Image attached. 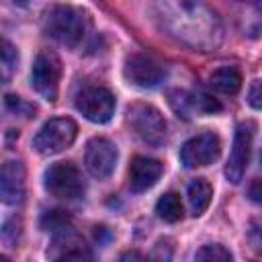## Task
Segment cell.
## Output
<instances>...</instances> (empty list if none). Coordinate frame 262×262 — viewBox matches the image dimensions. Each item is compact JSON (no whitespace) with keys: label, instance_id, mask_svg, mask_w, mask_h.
Returning <instances> with one entry per match:
<instances>
[{"label":"cell","instance_id":"obj_1","mask_svg":"<svg viewBox=\"0 0 262 262\" xmlns=\"http://www.w3.org/2000/svg\"><path fill=\"white\" fill-rule=\"evenodd\" d=\"M164 29L178 41L209 51L221 41V23L217 14L199 2H166L160 4Z\"/></svg>","mask_w":262,"mask_h":262},{"label":"cell","instance_id":"obj_2","mask_svg":"<svg viewBox=\"0 0 262 262\" xmlns=\"http://www.w3.org/2000/svg\"><path fill=\"white\" fill-rule=\"evenodd\" d=\"M86 29H88L86 12L74 6H66V4L53 6L45 16V33L53 37L57 43L68 47H76L84 39Z\"/></svg>","mask_w":262,"mask_h":262},{"label":"cell","instance_id":"obj_3","mask_svg":"<svg viewBox=\"0 0 262 262\" xmlns=\"http://www.w3.org/2000/svg\"><path fill=\"white\" fill-rule=\"evenodd\" d=\"M43 184L47 192H51L57 199L74 201L80 199L86 190V182L82 178V172L72 162H55L45 170Z\"/></svg>","mask_w":262,"mask_h":262},{"label":"cell","instance_id":"obj_4","mask_svg":"<svg viewBox=\"0 0 262 262\" xmlns=\"http://www.w3.org/2000/svg\"><path fill=\"white\" fill-rule=\"evenodd\" d=\"M47 258L49 262H94L90 246L72 225L51 233Z\"/></svg>","mask_w":262,"mask_h":262},{"label":"cell","instance_id":"obj_5","mask_svg":"<svg viewBox=\"0 0 262 262\" xmlns=\"http://www.w3.org/2000/svg\"><path fill=\"white\" fill-rule=\"evenodd\" d=\"M59 80H61L59 57L49 49L39 51L31 68V86L35 88V92L41 98L53 102L59 92Z\"/></svg>","mask_w":262,"mask_h":262},{"label":"cell","instance_id":"obj_6","mask_svg":"<svg viewBox=\"0 0 262 262\" xmlns=\"http://www.w3.org/2000/svg\"><path fill=\"white\" fill-rule=\"evenodd\" d=\"M127 121L141 141L154 147L166 141V121L156 106L145 104V102L131 104L127 111Z\"/></svg>","mask_w":262,"mask_h":262},{"label":"cell","instance_id":"obj_7","mask_svg":"<svg viewBox=\"0 0 262 262\" xmlns=\"http://www.w3.org/2000/svg\"><path fill=\"white\" fill-rule=\"evenodd\" d=\"M78 127L70 117L49 119L33 139V147L43 156H53L70 147L76 139Z\"/></svg>","mask_w":262,"mask_h":262},{"label":"cell","instance_id":"obj_8","mask_svg":"<svg viewBox=\"0 0 262 262\" xmlns=\"http://www.w3.org/2000/svg\"><path fill=\"white\" fill-rule=\"evenodd\" d=\"M76 108L92 123H106L115 113V94L102 86H84L76 94Z\"/></svg>","mask_w":262,"mask_h":262},{"label":"cell","instance_id":"obj_9","mask_svg":"<svg viewBox=\"0 0 262 262\" xmlns=\"http://www.w3.org/2000/svg\"><path fill=\"white\" fill-rule=\"evenodd\" d=\"M252 137H254V125L252 123H239L233 135V145L225 164V176L231 184H239L246 168L250 164L252 154Z\"/></svg>","mask_w":262,"mask_h":262},{"label":"cell","instance_id":"obj_10","mask_svg":"<svg viewBox=\"0 0 262 262\" xmlns=\"http://www.w3.org/2000/svg\"><path fill=\"white\" fill-rule=\"evenodd\" d=\"M221 141L213 131H203L194 137H190L180 147V162L186 168H199L209 166L219 158Z\"/></svg>","mask_w":262,"mask_h":262},{"label":"cell","instance_id":"obj_11","mask_svg":"<svg viewBox=\"0 0 262 262\" xmlns=\"http://www.w3.org/2000/svg\"><path fill=\"white\" fill-rule=\"evenodd\" d=\"M123 74L127 78L129 84L139 86V88H154L160 82H164L166 78V68L156 61L149 55L143 53H133L125 59V68Z\"/></svg>","mask_w":262,"mask_h":262},{"label":"cell","instance_id":"obj_12","mask_svg":"<svg viewBox=\"0 0 262 262\" xmlns=\"http://www.w3.org/2000/svg\"><path fill=\"white\" fill-rule=\"evenodd\" d=\"M84 164L88 168V172L98 178L104 180L113 174L115 164H117V147L113 141H108L106 137H92L86 143V151H84Z\"/></svg>","mask_w":262,"mask_h":262},{"label":"cell","instance_id":"obj_13","mask_svg":"<svg viewBox=\"0 0 262 262\" xmlns=\"http://www.w3.org/2000/svg\"><path fill=\"white\" fill-rule=\"evenodd\" d=\"M168 102L174 113L182 119H190L192 113H217L221 104L205 92H184V90H170Z\"/></svg>","mask_w":262,"mask_h":262},{"label":"cell","instance_id":"obj_14","mask_svg":"<svg viewBox=\"0 0 262 262\" xmlns=\"http://www.w3.org/2000/svg\"><path fill=\"white\" fill-rule=\"evenodd\" d=\"M162 172H164V166L160 160H154L147 156H135L129 164V188L133 192H143L158 182Z\"/></svg>","mask_w":262,"mask_h":262},{"label":"cell","instance_id":"obj_15","mask_svg":"<svg viewBox=\"0 0 262 262\" xmlns=\"http://www.w3.org/2000/svg\"><path fill=\"white\" fill-rule=\"evenodd\" d=\"M0 194L6 205H20L25 199V166L18 160H8L2 166Z\"/></svg>","mask_w":262,"mask_h":262},{"label":"cell","instance_id":"obj_16","mask_svg":"<svg viewBox=\"0 0 262 262\" xmlns=\"http://www.w3.org/2000/svg\"><path fill=\"white\" fill-rule=\"evenodd\" d=\"M186 196H188V205H190L192 215L199 217V215H203V213L207 211V207L211 205L213 188H211V184H209L205 178H194V180L188 184Z\"/></svg>","mask_w":262,"mask_h":262},{"label":"cell","instance_id":"obj_17","mask_svg":"<svg viewBox=\"0 0 262 262\" xmlns=\"http://www.w3.org/2000/svg\"><path fill=\"white\" fill-rule=\"evenodd\" d=\"M209 84L213 86V90H217L221 94H235L242 86V74H239V70L225 66L211 74Z\"/></svg>","mask_w":262,"mask_h":262},{"label":"cell","instance_id":"obj_18","mask_svg":"<svg viewBox=\"0 0 262 262\" xmlns=\"http://www.w3.org/2000/svg\"><path fill=\"white\" fill-rule=\"evenodd\" d=\"M239 27L246 37H262V2H250L244 6L239 16Z\"/></svg>","mask_w":262,"mask_h":262},{"label":"cell","instance_id":"obj_19","mask_svg":"<svg viewBox=\"0 0 262 262\" xmlns=\"http://www.w3.org/2000/svg\"><path fill=\"white\" fill-rule=\"evenodd\" d=\"M156 213L160 219L168 221V223H176L182 219V203L180 196L176 192H166L158 199L156 203Z\"/></svg>","mask_w":262,"mask_h":262},{"label":"cell","instance_id":"obj_20","mask_svg":"<svg viewBox=\"0 0 262 262\" xmlns=\"http://www.w3.org/2000/svg\"><path fill=\"white\" fill-rule=\"evenodd\" d=\"M194 262H231V252L221 244H207L196 250Z\"/></svg>","mask_w":262,"mask_h":262},{"label":"cell","instance_id":"obj_21","mask_svg":"<svg viewBox=\"0 0 262 262\" xmlns=\"http://www.w3.org/2000/svg\"><path fill=\"white\" fill-rule=\"evenodd\" d=\"M18 66V51L10 41H2V80L8 82L12 72Z\"/></svg>","mask_w":262,"mask_h":262},{"label":"cell","instance_id":"obj_22","mask_svg":"<svg viewBox=\"0 0 262 262\" xmlns=\"http://www.w3.org/2000/svg\"><path fill=\"white\" fill-rule=\"evenodd\" d=\"M4 106H6L10 113L23 115V117H27V119L35 117V113H37L35 104L27 102L25 98H20V96H16V94H6V96H4Z\"/></svg>","mask_w":262,"mask_h":262},{"label":"cell","instance_id":"obj_23","mask_svg":"<svg viewBox=\"0 0 262 262\" xmlns=\"http://www.w3.org/2000/svg\"><path fill=\"white\" fill-rule=\"evenodd\" d=\"M68 225H70V215L66 211H47L41 217V227L45 231H51V233H55Z\"/></svg>","mask_w":262,"mask_h":262},{"label":"cell","instance_id":"obj_24","mask_svg":"<svg viewBox=\"0 0 262 262\" xmlns=\"http://www.w3.org/2000/svg\"><path fill=\"white\" fill-rule=\"evenodd\" d=\"M248 244L258 256H262V217H256V219L250 221V225H248Z\"/></svg>","mask_w":262,"mask_h":262},{"label":"cell","instance_id":"obj_25","mask_svg":"<svg viewBox=\"0 0 262 262\" xmlns=\"http://www.w3.org/2000/svg\"><path fill=\"white\" fill-rule=\"evenodd\" d=\"M149 258H151V262H170V258H172V246H170V242L168 239H160L156 244L154 254Z\"/></svg>","mask_w":262,"mask_h":262},{"label":"cell","instance_id":"obj_26","mask_svg":"<svg viewBox=\"0 0 262 262\" xmlns=\"http://www.w3.org/2000/svg\"><path fill=\"white\" fill-rule=\"evenodd\" d=\"M248 104L252 108H262V80H254L248 90Z\"/></svg>","mask_w":262,"mask_h":262},{"label":"cell","instance_id":"obj_27","mask_svg":"<svg viewBox=\"0 0 262 262\" xmlns=\"http://www.w3.org/2000/svg\"><path fill=\"white\" fill-rule=\"evenodd\" d=\"M248 196H250V201L262 205V178H256V180L250 184V188H248Z\"/></svg>","mask_w":262,"mask_h":262},{"label":"cell","instance_id":"obj_28","mask_svg":"<svg viewBox=\"0 0 262 262\" xmlns=\"http://www.w3.org/2000/svg\"><path fill=\"white\" fill-rule=\"evenodd\" d=\"M119 262H151V258H149V256H143V254L137 252V250H131V252H125V254L119 258Z\"/></svg>","mask_w":262,"mask_h":262}]
</instances>
